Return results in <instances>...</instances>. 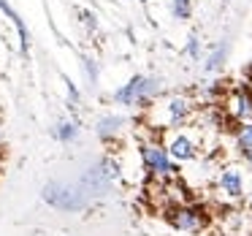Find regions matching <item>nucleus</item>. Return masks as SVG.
Masks as SVG:
<instances>
[{
	"label": "nucleus",
	"instance_id": "obj_11",
	"mask_svg": "<svg viewBox=\"0 0 252 236\" xmlns=\"http://www.w3.org/2000/svg\"><path fill=\"white\" fill-rule=\"evenodd\" d=\"M0 8H3V14H8V17H11V22L17 25V30H19V41H22V52L28 55V49H30V33H28V25H25V22H22V17H19V14L11 8V3H8V0H0Z\"/></svg>",
	"mask_w": 252,
	"mask_h": 236
},
{
	"label": "nucleus",
	"instance_id": "obj_18",
	"mask_svg": "<svg viewBox=\"0 0 252 236\" xmlns=\"http://www.w3.org/2000/svg\"><path fill=\"white\" fill-rule=\"evenodd\" d=\"M250 209H252V193H250Z\"/></svg>",
	"mask_w": 252,
	"mask_h": 236
},
{
	"label": "nucleus",
	"instance_id": "obj_4",
	"mask_svg": "<svg viewBox=\"0 0 252 236\" xmlns=\"http://www.w3.org/2000/svg\"><path fill=\"white\" fill-rule=\"evenodd\" d=\"M165 214H168V223L176 231H185V234H201L209 223L206 212L195 203H174Z\"/></svg>",
	"mask_w": 252,
	"mask_h": 236
},
{
	"label": "nucleus",
	"instance_id": "obj_10",
	"mask_svg": "<svg viewBox=\"0 0 252 236\" xmlns=\"http://www.w3.org/2000/svg\"><path fill=\"white\" fill-rule=\"evenodd\" d=\"M125 125H127V120L122 114H106V117H100V120L95 122V131H98V136L103 138V141H109V138L117 136V133H122Z\"/></svg>",
	"mask_w": 252,
	"mask_h": 236
},
{
	"label": "nucleus",
	"instance_id": "obj_12",
	"mask_svg": "<svg viewBox=\"0 0 252 236\" xmlns=\"http://www.w3.org/2000/svg\"><path fill=\"white\" fill-rule=\"evenodd\" d=\"M225 57H228V46H225V44H217V46L212 49V55L206 57V66H203V71H206V73L220 71V68L225 66Z\"/></svg>",
	"mask_w": 252,
	"mask_h": 236
},
{
	"label": "nucleus",
	"instance_id": "obj_7",
	"mask_svg": "<svg viewBox=\"0 0 252 236\" xmlns=\"http://www.w3.org/2000/svg\"><path fill=\"white\" fill-rule=\"evenodd\" d=\"M165 152L171 155L174 163H190V160L198 158V141L185 131H176L174 136L165 141Z\"/></svg>",
	"mask_w": 252,
	"mask_h": 236
},
{
	"label": "nucleus",
	"instance_id": "obj_9",
	"mask_svg": "<svg viewBox=\"0 0 252 236\" xmlns=\"http://www.w3.org/2000/svg\"><path fill=\"white\" fill-rule=\"evenodd\" d=\"M228 111L236 122H252V90L236 87L228 98Z\"/></svg>",
	"mask_w": 252,
	"mask_h": 236
},
{
	"label": "nucleus",
	"instance_id": "obj_15",
	"mask_svg": "<svg viewBox=\"0 0 252 236\" xmlns=\"http://www.w3.org/2000/svg\"><path fill=\"white\" fill-rule=\"evenodd\" d=\"M171 11L176 19H190L192 14V0H171Z\"/></svg>",
	"mask_w": 252,
	"mask_h": 236
},
{
	"label": "nucleus",
	"instance_id": "obj_17",
	"mask_svg": "<svg viewBox=\"0 0 252 236\" xmlns=\"http://www.w3.org/2000/svg\"><path fill=\"white\" fill-rule=\"evenodd\" d=\"M241 158H244V160H247V166L252 169V149H247V152H241Z\"/></svg>",
	"mask_w": 252,
	"mask_h": 236
},
{
	"label": "nucleus",
	"instance_id": "obj_3",
	"mask_svg": "<svg viewBox=\"0 0 252 236\" xmlns=\"http://www.w3.org/2000/svg\"><path fill=\"white\" fill-rule=\"evenodd\" d=\"M155 114H160V120H155V128L168 131V128H182L192 117V101L185 95H171L163 106L155 109Z\"/></svg>",
	"mask_w": 252,
	"mask_h": 236
},
{
	"label": "nucleus",
	"instance_id": "obj_14",
	"mask_svg": "<svg viewBox=\"0 0 252 236\" xmlns=\"http://www.w3.org/2000/svg\"><path fill=\"white\" fill-rule=\"evenodd\" d=\"M57 138L60 141H73L76 138V133H79V128L73 125V122H68V120H63V122H57Z\"/></svg>",
	"mask_w": 252,
	"mask_h": 236
},
{
	"label": "nucleus",
	"instance_id": "obj_1",
	"mask_svg": "<svg viewBox=\"0 0 252 236\" xmlns=\"http://www.w3.org/2000/svg\"><path fill=\"white\" fill-rule=\"evenodd\" d=\"M138 152H141V163H144V169H147V174L152 176V179L171 182L176 174H179L176 163L171 160V155L165 152V144H160V141H141Z\"/></svg>",
	"mask_w": 252,
	"mask_h": 236
},
{
	"label": "nucleus",
	"instance_id": "obj_16",
	"mask_svg": "<svg viewBox=\"0 0 252 236\" xmlns=\"http://www.w3.org/2000/svg\"><path fill=\"white\" fill-rule=\"evenodd\" d=\"M187 55L192 57V60H198V57H201V41H198V35H190V38H187Z\"/></svg>",
	"mask_w": 252,
	"mask_h": 236
},
{
	"label": "nucleus",
	"instance_id": "obj_5",
	"mask_svg": "<svg viewBox=\"0 0 252 236\" xmlns=\"http://www.w3.org/2000/svg\"><path fill=\"white\" fill-rule=\"evenodd\" d=\"M44 201L52 203L55 209H63V212H79V209H84V203H87V196L73 190V187H68V185L49 182V185L44 187Z\"/></svg>",
	"mask_w": 252,
	"mask_h": 236
},
{
	"label": "nucleus",
	"instance_id": "obj_2",
	"mask_svg": "<svg viewBox=\"0 0 252 236\" xmlns=\"http://www.w3.org/2000/svg\"><path fill=\"white\" fill-rule=\"evenodd\" d=\"M160 93V79L147 76V73H136L127 84H122L114 93V101L120 106H144Z\"/></svg>",
	"mask_w": 252,
	"mask_h": 236
},
{
	"label": "nucleus",
	"instance_id": "obj_13",
	"mask_svg": "<svg viewBox=\"0 0 252 236\" xmlns=\"http://www.w3.org/2000/svg\"><path fill=\"white\" fill-rule=\"evenodd\" d=\"M236 147H239V152L252 149V122H241L239 125V131H236Z\"/></svg>",
	"mask_w": 252,
	"mask_h": 236
},
{
	"label": "nucleus",
	"instance_id": "obj_8",
	"mask_svg": "<svg viewBox=\"0 0 252 236\" xmlns=\"http://www.w3.org/2000/svg\"><path fill=\"white\" fill-rule=\"evenodd\" d=\"M217 187H220V193H222L225 198L241 201V198H244V174H241L239 166H228V169L220 171Z\"/></svg>",
	"mask_w": 252,
	"mask_h": 236
},
{
	"label": "nucleus",
	"instance_id": "obj_6",
	"mask_svg": "<svg viewBox=\"0 0 252 236\" xmlns=\"http://www.w3.org/2000/svg\"><path fill=\"white\" fill-rule=\"evenodd\" d=\"M120 176V163H117L114 158H100L98 163L93 166V169L84 174V185H87V190L93 193H103L106 187L111 185V182Z\"/></svg>",
	"mask_w": 252,
	"mask_h": 236
}]
</instances>
